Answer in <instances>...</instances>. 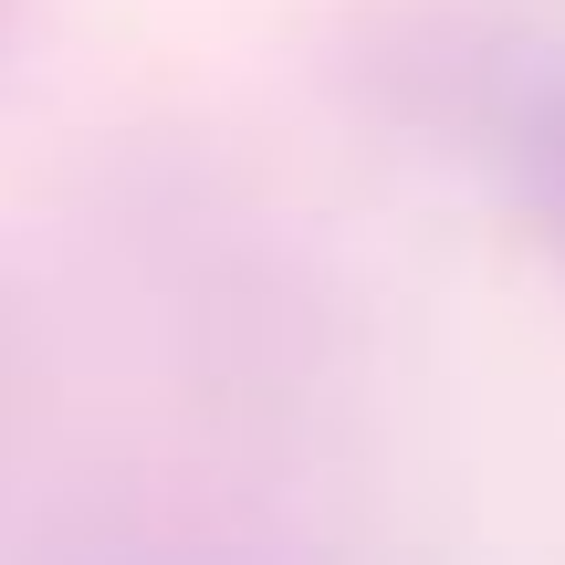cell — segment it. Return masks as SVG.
Returning a JSON list of instances; mask_svg holds the SVG:
<instances>
[{
	"label": "cell",
	"mask_w": 565,
	"mask_h": 565,
	"mask_svg": "<svg viewBox=\"0 0 565 565\" xmlns=\"http://www.w3.org/2000/svg\"><path fill=\"white\" fill-rule=\"evenodd\" d=\"M503 147H513V189H524V210L565 242V74L524 84V95L503 105Z\"/></svg>",
	"instance_id": "6da1fadb"
}]
</instances>
